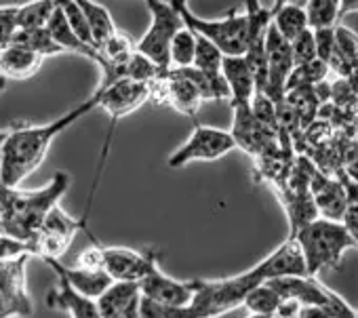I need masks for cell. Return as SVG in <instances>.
<instances>
[{
  "mask_svg": "<svg viewBox=\"0 0 358 318\" xmlns=\"http://www.w3.org/2000/svg\"><path fill=\"white\" fill-rule=\"evenodd\" d=\"M99 103L97 93H93L87 101L62 114L59 118L45 124H17L9 129L3 158H0V186L3 188H20V184L32 175L47 158L53 141L70 129L76 120L87 116Z\"/></svg>",
  "mask_w": 358,
  "mask_h": 318,
  "instance_id": "6da1fadb",
  "label": "cell"
},
{
  "mask_svg": "<svg viewBox=\"0 0 358 318\" xmlns=\"http://www.w3.org/2000/svg\"><path fill=\"white\" fill-rule=\"evenodd\" d=\"M68 188L70 175L64 171L55 173L45 188L32 192L0 186V224H3V234L28 243L32 247V240L43 228L47 215L59 205Z\"/></svg>",
  "mask_w": 358,
  "mask_h": 318,
  "instance_id": "7a4b0ae2",
  "label": "cell"
},
{
  "mask_svg": "<svg viewBox=\"0 0 358 318\" xmlns=\"http://www.w3.org/2000/svg\"><path fill=\"white\" fill-rule=\"evenodd\" d=\"M303 253L308 276H318L322 270L337 268L341 257L350 249H358L354 238L348 234L341 222H331L324 217H316L308 226H303L293 236Z\"/></svg>",
  "mask_w": 358,
  "mask_h": 318,
  "instance_id": "3957f363",
  "label": "cell"
},
{
  "mask_svg": "<svg viewBox=\"0 0 358 318\" xmlns=\"http://www.w3.org/2000/svg\"><path fill=\"white\" fill-rule=\"evenodd\" d=\"M173 5L182 15L184 26L211 41L224 53V57H243L247 53L253 36L251 22L245 11L232 9L220 20H203L190 11L188 3H184V0H173Z\"/></svg>",
  "mask_w": 358,
  "mask_h": 318,
  "instance_id": "277c9868",
  "label": "cell"
},
{
  "mask_svg": "<svg viewBox=\"0 0 358 318\" xmlns=\"http://www.w3.org/2000/svg\"><path fill=\"white\" fill-rule=\"evenodd\" d=\"M257 284H262V280L255 268L222 280L194 278V297L188 305L190 318H217L228 314L241 308L249 291Z\"/></svg>",
  "mask_w": 358,
  "mask_h": 318,
  "instance_id": "5b68a950",
  "label": "cell"
},
{
  "mask_svg": "<svg viewBox=\"0 0 358 318\" xmlns=\"http://www.w3.org/2000/svg\"><path fill=\"white\" fill-rule=\"evenodd\" d=\"M148 11H150V26L145 34L135 45L137 53L150 59L160 74H166L171 70L169 49L173 36L184 28L182 15L175 9L173 3H164V0H148Z\"/></svg>",
  "mask_w": 358,
  "mask_h": 318,
  "instance_id": "8992f818",
  "label": "cell"
},
{
  "mask_svg": "<svg viewBox=\"0 0 358 318\" xmlns=\"http://www.w3.org/2000/svg\"><path fill=\"white\" fill-rule=\"evenodd\" d=\"M232 150H236V143L230 131L199 122L192 135L169 156V167L184 169L196 161H220Z\"/></svg>",
  "mask_w": 358,
  "mask_h": 318,
  "instance_id": "52a82bcc",
  "label": "cell"
},
{
  "mask_svg": "<svg viewBox=\"0 0 358 318\" xmlns=\"http://www.w3.org/2000/svg\"><path fill=\"white\" fill-rule=\"evenodd\" d=\"M97 97H99V103L97 108H103L106 114L110 116L112 120V129H110V135L106 139V147L101 152V158H99V169H97V175H101V169H103V163H106V156H108V147H110V139H112V133H114V127L120 118L133 114L137 108H141L148 99H150V85H143V82H135V80H129V78H120L116 80L114 85L106 87V89H95Z\"/></svg>",
  "mask_w": 358,
  "mask_h": 318,
  "instance_id": "ba28073f",
  "label": "cell"
},
{
  "mask_svg": "<svg viewBox=\"0 0 358 318\" xmlns=\"http://www.w3.org/2000/svg\"><path fill=\"white\" fill-rule=\"evenodd\" d=\"M78 230H87V219L70 217L59 205L47 215L43 228L32 240V255L45 259H62L70 249Z\"/></svg>",
  "mask_w": 358,
  "mask_h": 318,
  "instance_id": "9c48e42d",
  "label": "cell"
},
{
  "mask_svg": "<svg viewBox=\"0 0 358 318\" xmlns=\"http://www.w3.org/2000/svg\"><path fill=\"white\" fill-rule=\"evenodd\" d=\"M28 255L11 261H0V318H28L34 303L28 293L26 268Z\"/></svg>",
  "mask_w": 358,
  "mask_h": 318,
  "instance_id": "30bf717a",
  "label": "cell"
},
{
  "mask_svg": "<svg viewBox=\"0 0 358 318\" xmlns=\"http://www.w3.org/2000/svg\"><path fill=\"white\" fill-rule=\"evenodd\" d=\"M160 253L154 249L135 251L129 247L103 245V272L116 282H141L152 270L158 268Z\"/></svg>",
  "mask_w": 358,
  "mask_h": 318,
  "instance_id": "8fae6325",
  "label": "cell"
},
{
  "mask_svg": "<svg viewBox=\"0 0 358 318\" xmlns=\"http://www.w3.org/2000/svg\"><path fill=\"white\" fill-rule=\"evenodd\" d=\"M262 282L278 280V278H297L308 276L303 253L293 236L280 243L270 255H266L259 263L253 266Z\"/></svg>",
  "mask_w": 358,
  "mask_h": 318,
  "instance_id": "7c38bea8",
  "label": "cell"
},
{
  "mask_svg": "<svg viewBox=\"0 0 358 318\" xmlns=\"http://www.w3.org/2000/svg\"><path fill=\"white\" fill-rule=\"evenodd\" d=\"M139 293L141 297L152 299L156 303L184 308V305H190L194 297V278L177 280L173 276H166L160 268H156L139 282Z\"/></svg>",
  "mask_w": 358,
  "mask_h": 318,
  "instance_id": "4fadbf2b",
  "label": "cell"
},
{
  "mask_svg": "<svg viewBox=\"0 0 358 318\" xmlns=\"http://www.w3.org/2000/svg\"><path fill=\"white\" fill-rule=\"evenodd\" d=\"M232 137L236 147L247 150L249 154L262 156L272 150L274 141V131L264 127L251 112V106H236L234 108V127H232Z\"/></svg>",
  "mask_w": 358,
  "mask_h": 318,
  "instance_id": "5bb4252c",
  "label": "cell"
},
{
  "mask_svg": "<svg viewBox=\"0 0 358 318\" xmlns=\"http://www.w3.org/2000/svg\"><path fill=\"white\" fill-rule=\"evenodd\" d=\"M222 76L228 85L232 108L251 106V101L257 93V85H255L253 70H251L249 62L245 59V55L243 57H224Z\"/></svg>",
  "mask_w": 358,
  "mask_h": 318,
  "instance_id": "9a60e30c",
  "label": "cell"
},
{
  "mask_svg": "<svg viewBox=\"0 0 358 318\" xmlns=\"http://www.w3.org/2000/svg\"><path fill=\"white\" fill-rule=\"evenodd\" d=\"M45 263L55 272V276L64 278L78 293L97 299L114 280L103 270H83L76 266H66L62 259H45Z\"/></svg>",
  "mask_w": 358,
  "mask_h": 318,
  "instance_id": "2e32d148",
  "label": "cell"
},
{
  "mask_svg": "<svg viewBox=\"0 0 358 318\" xmlns=\"http://www.w3.org/2000/svg\"><path fill=\"white\" fill-rule=\"evenodd\" d=\"M310 194L316 205L318 217L331 219V222H341L345 213V188L341 182L322 178V175H312L310 178Z\"/></svg>",
  "mask_w": 358,
  "mask_h": 318,
  "instance_id": "e0dca14e",
  "label": "cell"
},
{
  "mask_svg": "<svg viewBox=\"0 0 358 318\" xmlns=\"http://www.w3.org/2000/svg\"><path fill=\"white\" fill-rule=\"evenodd\" d=\"M47 305L51 310H64L70 318H101L97 301L72 289L64 278L57 276V284L47 293Z\"/></svg>",
  "mask_w": 358,
  "mask_h": 318,
  "instance_id": "ac0fdd59",
  "label": "cell"
},
{
  "mask_svg": "<svg viewBox=\"0 0 358 318\" xmlns=\"http://www.w3.org/2000/svg\"><path fill=\"white\" fill-rule=\"evenodd\" d=\"M43 57L34 55L22 47L9 45L0 51V89L5 87V82L9 80H28L32 78L41 66H43Z\"/></svg>",
  "mask_w": 358,
  "mask_h": 318,
  "instance_id": "d6986e66",
  "label": "cell"
},
{
  "mask_svg": "<svg viewBox=\"0 0 358 318\" xmlns=\"http://www.w3.org/2000/svg\"><path fill=\"white\" fill-rule=\"evenodd\" d=\"M47 30L51 34V38L55 41V45L62 49V51H70V53H76V55H83V57H89L91 62H95L99 66L101 57H99V51L93 49V47H87L83 41H78V36L72 32V28L68 26L66 22V15L62 11V7L57 5L55 13L51 15L49 24H47Z\"/></svg>",
  "mask_w": 358,
  "mask_h": 318,
  "instance_id": "ffe728a7",
  "label": "cell"
},
{
  "mask_svg": "<svg viewBox=\"0 0 358 318\" xmlns=\"http://www.w3.org/2000/svg\"><path fill=\"white\" fill-rule=\"evenodd\" d=\"M139 284L137 282H112L95 301L101 318H116L135 301H139Z\"/></svg>",
  "mask_w": 358,
  "mask_h": 318,
  "instance_id": "44dd1931",
  "label": "cell"
},
{
  "mask_svg": "<svg viewBox=\"0 0 358 318\" xmlns=\"http://www.w3.org/2000/svg\"><path fill=\"white\" fill-rule=\"evenodd\" d=\"M272 26L287 43H293L299 34L310 30L306 20V9L301 3H276Z\"/></svg>",
  "mask_w": 358,
  "mask_h": 318,
  "instance_id": "7402d4cb",
  "label": "cell"
},
{
  "mask_svg": "<svg viewBox=\"0 0 358 318\" xmlns=\"http://www.w3.org/2000/svg\"><path fill=\"white\" fill-rule=\"evenodd\" d=\"M78 7L83 9V13L87 17V24H89V30H91L95 49L101 47L103 43H108L118 32V28H116L110 11L103 5L93 3V0H78Z\"/></svg>",
  "mask_w": 358,
  "mask_h": 318,
  "instance_id": "603a6c76",
  "label": "cell"
},
{
  "mask_svg": "<svg viewBox=\"0 0 358 318\" xmlns=\"http://www.w3.org/2000/svg\"><path fill=\"white\" fill-rule=\"evenodd\" d=\"M243 305L249 310V314L266 316V318H278V310L282 305V297L274 291L270 282H262L249 291Z\"/></svg>",
  "mask_w": 358,
  "mask_h": 318,
  "instance_id": "cb8c5ba5",
  "label": "cell"
},
{
  "mask_svg": "<svg viewBox=\"0 0 358 318\" xmlns=\"http://www.w3.org/2000/svg\"><path fill=\"white\" fill-rule=\"evenodd\" d=\"M303 9H306L308 28L312 32L335 30L339 26L341 13L337 0H310V3H303Z\"/></svg>",
  "mask_w": 358,
  "mask_h": 318,
  "instance_id": "d4e9b609",
  "label": "cell"
},
{
  "mask_svg": "<svg viewBox=\"0 0 358 318\" xmlns=\"http://www.w3.org/2000/svg\"><path fill=\"white\" fill-rule=\"evenodd\" d=\"M11 45L22 47V49H26V51H30V53H34V55H41L43 59L64 53V51L55 45V41L51 38V34H49L47 28L17 30L15 36H13V41H11Z\"/></svg>",
  "mask_w": 358,
  "mask_h": 318,
  "instance_id": "484cf974",
  "label": "cell"
},
{
  "mask_svg": "<svg viewBox=\"0 0 358 318\" xmlns=\"http://www.w3.org/2000/svg\"><path fill=\"white\" fill-rule=\"evenodd\" d=\"M57 5L59 3H55V0H34V3L17 7V30L47 28Z\"/></svg>",
  "mask_w": 358,
  "mask_h": 318,
  "instance_id": "4316f807",
  "label": "cell"
},
{
  "mask_svg": "<svg viewBox=\"0 0 358 318\" xmlns=\"http://www.w3.org/2000/svg\"><path fill=\"white\" fill-rule=\"evenodd\" d=\"M287 215L291 222V234L289 236H295L303 226H308L310 222H314L318 217V211H316V205L312 201L310 190H299L289 198Z\"/></svg>",
  "mask_w": 358,
  "mask_h": 318,
  "instance_id": "83f0119b",
  "label": "cell"
},
{
  "mask_svg": "<svg viewBox=\"0 0 358 318\" xmlns=\"http://www.w3.org/2000/svg\"><path fill=\"white\" fill-rule=\"evenodd\" d=\"M194 51H196V34L190 28H182L171 41V49H169V59H171V68L173 70H184V68H192L194 62Z\"/></svg>",
  "mask_w": 358,
  "mask_h": 318,
  "instance_id": "f1b7e54d",
  "label": "cell"
},
{
  "mask_svg": "<svg viewBox=\"0 0 358 318\" xmlns=\"http://www.w3.org/2000/svg\"><path fill=\"white\" fill-rule=\"evenodd\" d=\"M222 64H224V53L211 41L196 34V51H194L192 68L205 74H222Z\"/></svg>",
  "mask_w": 358,
  "mask_h": 318,
  "instance_id": "f546056e",
  "label": "cell"
},
{
  "mask_svg": "<svg viewBox=\"0 0 358 318\" xmlns=\"http://www.w3.org/2000/svg\"><path fill=\"white\" fill-rule=\"evenodd\" d=\"M59 7H62V11L66 15L68 26L78 36V41H83L87 47L95 49V43H93L91 30H89V24H87V17H85L83 9L78 7V0H64V3H59Z\"/></svg>",
  "mask_w": 358,
  "mask_h": 318,
  "instance_id": "4dcf8cb0",
  "label": "cell"
},
{
  "mask_svg": "<svg viewBox=\"0 0 358 318\" xmlns=\"http://www.w3.org/2000/svg\"><path fill=\"white\" fill-rule=\"evenodd\" d=\"M158 76H160L158 68H156L150 59H145L143 55H139L137 51H135V55L129 59V64L124 66V78L135 80V82L152 85Z\"/></svg>",
  "mask_w": 358,
  "mask_h": 318,
  "instance_id": "1f68e13d",
  "label": "cell"
},
{
  "mask_svg": "<svg viewBox=\"0 0 358 318\" xmlns=\"http://www.w3.org/2000/svg\"><path fill=\"white\" fill-rule=\"evenodd\" d=\"M291 45V55H293V68H301L308 66L312 62H316V43H314V32L306 30L303 34H299Z\"/></svg>",
  "mask_w": 358,
  "mask_h": 318,
  "instance_id": "d6a6232c",
  "label": "cell"
},
{
  "mask_svg": "<svg viewBox=\"0 0 358 318\" xmlns=\"http://www.w3.org/2000/svg\"><path fill=\"white\" fill-rule=\"evenodd\" d=\"M139 314H141V318H190L188 305L175 308V305L156 303V301L145 299V297L139 299Z\"/></svg>",
  "mask_w": 358,
  "mask_h": 318,
  "instance_id": "836d02e7",
  "label": "cell"
},
{
  "mask_svg": "<svg viewBox=\"0 0 358 318\" xmlns=\"http://www.w3.org/2000/svg\"><path fill=\"white\" fill-rule=\"evenodd\" d=\"M17 32V7H0V51L11 45Z\"/></svg>",
  "mask_w": 358,
  "mask_h": 318,
  "instance_id": "e575fe53",
  "label": "cell"
},
{
  "mask_svg": "<svg viewBox=\"0 0 358 318\" xmlns=\"http://www.w3.org/2000/svg\"><path fill=\"white\" fill-rule=\"evenodd\" d=\"M34 257L32 247L28 243H22L17 238H11L7 234H0V261H11L17 257Z\"/></svg>",
  "mask_w": 358,
  "mask_h": 318,
  "instance_id": "d590c367",
  "label": "cell"
},
{
  "mask_svg": "<svg viewBox=\"0 0 358 318\" xmlns=\"http://www.w3.org/2000/svg\"><path fill=\"white\" fill-rule=\"evenodd\" d=\"M76 268L83 270H103V245H99L97 240H93V245H89L74 261Z\"/></svg>",
  "mask_w": 358,
  "mask_h": 318,
  "instance_id": "8d00e7d4",
  "label": "cell"
},
{
  "mask_svg": "<svg viewBox=\"0 0 358 318\" xmlns=\"http://www.w3.org/2000/svg\"><path fill=\"white\" fill-rule=\"evenodd\" d=\"M316 43V57L322 64H329L331 55L335 53V30H318L314 32Z\"/></svg>",
  "mask_w": 358,
  "mask_h": 318,
  "instance_id": "74e56055",
  "label": "cell"
},
{
  "mask_svg": "<svg viewBox=\"0 0 358 318\" xmlns=\"http://www.w3.org/2000/svg\"><path fill=\"white\" fill-rule=\"evenodd\" d=\"M295 318H331V314L322 305H299Z\"/></svg>",
  "mask_w": 358,
  "mask_h": 318,
  "instance_id": "f35d334b",
  "label": "cell"
},
{
  "mask_svg": "<svg viewBox=\"0 0 358 318\" xmlns=\"http://www.w3.org/2000/svg\"><path fill=\"white\" fill-rule=\"evenodd\" d=\"M141 299V297H139ZM116 318H141V314H139V301H135L131 308H127L120 316H116Z\"/></svg>",
  "mask_w": 358,
  "mask_h": 318,
  "instance_id": "ab89813d",
  "label": "cell"
},
{
  "mask_svg": "<svg viewBox=\"0 0 358 318\" xmlns=\"http://www.w3.org/2000/svg\"><path fill=\"white\" fill-rule=\"evenodd\" d=\"M358 11V3H339V13L341 17L348 15V13H356Z\"/></svg>",
  "mask_w": 358,
  "mask_h": 318,
  "instance_id": "60d3db41",
  "label": "cell"
},
{
  "mask_svg": "<svg viewBox=\"0 0 358 318\" xmlns=\"http://www.w3.org/2000/svg\"><path fill=\"white\" fill-rule=\"evenodd\" d=\"M247 318H266V316H255V314H249Z\"/></svg>",
  "mask_w": 358,
  "mask_h": 318,
  "instance_id": "b9f144b4",
  "label": "cell"
},
{
  "mask_svg": "<svg viewBox=\"0 0 358 318\" xmlns=\"http://www.w3.org/2000/svg\"><path fill=\"white\" fill-rule=\"evenodd\" d=\"M0 234H3V224H0Z\"/></svg>",
  "mask_w": 358,
  "mask_h": 318,
  "instance_id": "7bdbcfd3",
  "label": "cell"
}]
</instances>
